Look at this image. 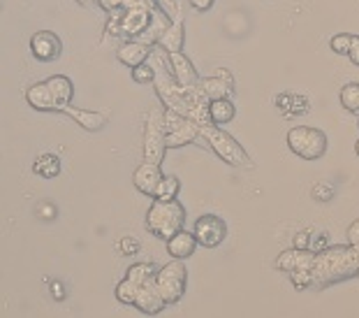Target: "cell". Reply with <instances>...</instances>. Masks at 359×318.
Instances as JSON below:
<instances>
[{
	"instance_id": "6da1fadb",
	"label": "cell",
	"mask_w": 359,
	"mask_h": 318,
	"mask_svg": "<svg viewBox=\"0 0 359 318\" xmlns=\"http://www.w3.org/2000/svg\"><path fill=\"white\" fill-rule=\"evenodd\" d=\"M311 272L313 286H330L343 281V279L357 277L359 263L355 256V246H327L325 251H318Z\"/></svg>"
},
{
	"instance_id": "7a4b0ae2",
	"label": "cell",
	"mask_w": 359,
	"mask_h": 318,
	"mask_svg": "<svg viewBox=\"0 0 359 318\" xmlns=\"http://www.w3.org/2000/svg\"><path fill=\"white\" fill-rule=\"evenodd\" d=\"M183 223H186V209L179 200H154L147 211V218H144L147 230L165 241L183 230Z\"/></svg>"
},
{
	"instance_id": "3957f363",
	"label": "cell",
	"mask_w": 359,
	"mask_h": 318,
	"mask_svg": "<svg viewBox=\"0 0 359 318\" xmlns=\"http://www.w3.org/2000/svg\"><path fill=\"white\" fill-rule=\"evenodd\" d=\"M200 135H202V140H206V145L211 147V151L220 161H225L227 165H234V168H253L246 149H243L230 133H225L220 126L206 124L200 128Z\"/></svg>"
},
{
	"instance_id": "277c9868",
	"label": "cell",
	"mask_w": 359,
	"mask_h": 318,
	"mask_svg": "<svg viewBox=\"0 0 359 318\" xmlns=\"http://www.w3.org/2000/svg\"><path fill=\"white\" fill-rule=\"evenodd\" d=\"M167 151L165 133V110H149L147 124H144V161L163 165Z\"/></svg>"
},
{
	"instance_id": "5b68a950",
	"label": "cell",
	"mask_w": 359,
	"mask_h": 318,
	"mask_svg": "<svg viewBox=\"0 0 359 318\" xmlns=\"http://www.w3.org/2000/svg\"><path fill=\"white\" fill-rule=\"evenodd\" d=\"M287 147L292 154H297L304 161H318L327 151V135L318 128L309 126H294L287 133Z\"/></svg>"
},
{
	"instance_id": "8992f818",
	"label": "cell",
	"mask_w": 359,
	"mask_h": 318,
	"mask_svg": "<svg viewBox=\"0 0 359 318\" xmlns=\"http://www.w3.org/2000/svg\"><path fill=\"white\" fill-rule=\"evenodd\" d=\"M186 284H188V270L179 258L163 265L156 274V286L167 305H177L183 298V293H186Z\"/></svg>"
},
{
	"instance_id": "52a82bcc",
	"label": "cell",
	"mask_w": 359,
	"mask_h": 318,
	"mask_svg": "<svg viewBox=\"0 0 359 318\" xmlns=\"http://www.w3.org/2000/svg\"><path fill=\"white\" fill-rule=\"evenodd\" d=\"M200 124H195L193 119L179 114L174 110L165 107V133H167V149H179L186 145H193L202 138Z\"/></svg>"
},
{
	"instance_id": "ba28073f",
	"label": "cell",
	"mask_w": 359,
	"mask_h": 318,
	"mask_svg": "<svg viewBox=\"0 0 359 318\" xmlns=\"http://www.w3.org/2000/svg\"><path fill=\"white\" fill-rule=\"evenodd\" d=\"M193 232H195L197 241H200V246L213 249L227 237V225H225L223 218L216 216V214H204L195 221Z\"/></svg>"
},
{
	"instance_id": "9c48e42d",
	"label": "cell",
	"mask_w": 359,
	"mask_h": 318,
	"mask_svg": "<svg viewBox=\"0 0 359 318\" xmlns=\"http://www.w3.org/2000/svg\"><path fill=\"white\" fill-rule=\"evenodd\" d=\"M30 51H33V56L37 60H42V63H51V60H56L60 56V51H63V42H60V37L53 33V30H37L30 37Z\"/></svg>"
},
{
	"instance_id": "30bf717a",
	"label": "cell",
	"mask_w": 359,
	"mask_h": 318,
	"mask_svg": "<svg viewBox=\"0 0 359 318\" xmlns=\"http://www.w3.org/2000/svg\"><path fill=\"white\" fill-rule=\"evenodd\" d=\"M151 19H154V10H149V7H126L123 37L140 40V37L147 33V28L151 26Z\"/></svg>"
},
{
	"instance_id": "8fae6325",
	"label": "cell",
	"mask_w": 359,
	"mask_h": 318,
	"mask_svg": "<svg viewBox=\"0 0 359 318\" xmlns=\"http://www.w3.org/2000/svg\"><path fill=\"white\" fill-rule=\"evenodd\" d=\"M163 177H165V174H163V170H160L158 163L144 161L140 168L135 170V174H133V184H135V188L140 193L151 195V198H154L156 188H158L160 181H163Z\"/></svg>"
},
{
	"instance_id": "7c38bea8",
	"label": "cell",
	"mask_w": 359,
	"mask_h": 318,
	"mask_svg": "<svg viewBox=\"0 0 359 318\" xmlns=\"http://www.w3.org/2000/svg\"><path fill=\"white\" fill-rule=\"evenodd\" d=\"M170 56V74L179 81L181 86H197L200 84V74H197L195 65L183 51H172Z\"/></svg>"
},
{
	"instance_id": "4fadbf2b",
	"label": "cell",
	"mask_w": 359,
	"mask_h": 318,
	"mask_svg": "<svg viewBox=\"0 0 359 318\" xmlns=\"http://www.w3.org/2000/svg\"><path fill=\"white\" fill-rule=\"evenodd\" d=\"M316 263V251L313 249H287L276 258V267L283 272H294V270H311Z\"/></svg>"
},
{
	"instance_id": "5bb4252c",
	"label": "cell",
	"mask_w": 359,
	"mask_h": 318,
	"mask_svg": "<svg viewBox=\"0 0 359 318\" xmlns=\"http://www.w3.org/2000/svg\"><path fill=\"white\" fill-rule=\"evenodd\" d=\"M135 307L140 309L142 314H147V316H156V314H160V312H163V309L167 307L165 298L160 295L158 286H156V279H154L151 284L142 286L140 293H137Z\"/></svg>"
},
{
	"instance_id": "9a60e30c",
	"label": "cell",
	"mask_w": 359,
	"mask_h": 318,
	"mask_svg": "<svg viewBox=\"0 0 359 318\" xmlns=\"http://www.w3.org/2000/svg\"><path fill=\"white\" fill-rule=\"evenodd\" d=\"M151 54H154V47L147 44V42H142V40H128L116 49V58L123 65H130V67L147 63V58Z\"/></svg>"
},
{
	"instance_id": "2e32d148",
	"label": "cell",
	"mask_w": 359,
	"mask_h": 318,
	"mask_svg": "<svg viewBox=\"0 0 359 318\" xmlns=\"http://www.w3.org/2000/svg\"><path fill=\"white\" fill-rule=\"evenodd\" d=\"M26 102L37 112H58V105H56V100H53L47 79L37 81V84L26 88Z\"/></svg>"
},
{
	"instance_id": "e0dca14e",
	"label": "cell",
	"mask_w": 359,
	"mask_h": 318,
	"mask_svg": "<svg viewBox=\"0 0 359 318\" xmlns=\"http://www.w3.org/2000/svg\"><path fill=\"white\" fill-rule=\"evenodd\" d=\"M197 244H200V241H197L195 232L179 230L177 234H172V237L167 239V253H170L172 258L186 260V258H190V256L195 253Z\"/></svg>"
},
{
	"instance_id": "ac0fdd59",
	"label": "cell",
	"mask_w": 359,
	"mask_h": 318,
	"mask_svg": "<svg viewBox=\"0 0 359 318\" xmlns=\"http://www.w3.org/2000/svg\"><path fill=\"white\" fill-rule=\"evenodd\" d=\"M63 114L67 117H72L77 124L83 128V131H88V133H97V131H102V128L107 126V114H100V112H86V110H77V107H72V105H65L63 110Z\"/></svg>"
},
{
	"instance_id": "d6986e66",
	"label": "cell",
	"mask_w": 359,
	"mask_h": 318,
	"mask_svg": "<svg viewBox=\"0 0 359 318\" xmlns=\"http://www.w3.org/2000/svg\"><path fill=\"white\" fill-rule=\"evenodd\" d=\"M172 21L174 19L170 17V14H167L165 10H160V7H156V10H154V19H151V26L147 28V33H144L140 40L151 44V47H158L160 37L167 33V28L172 26Z\"/></svg>"
},
{
	"instance_id": "ffe728a7",
	"label": "cell",
	"mask_w": 359,
	"mask_h": 318,
	"mask_svg": "<svg viewBox=\"0 0 359 318\" xmlns=\"http://www.w3.org/2000/svg\"><path fill=\"white\" fill-rule=\"evenodd\" d=\"M47 84L51 88V95L53 100L58 105V112L65 107V105L72 102V95H74V86H72V79L65 77V74H53V77L47 79Z\"/></svg>"
},
{
	"instance_id": "44dd1931",
	"label": "cell",
	"mask_w": 359,
	"mask_h": 318,
	"mask_svg": "<svg viewBox=\"0 0 359 318\" xmlns=\"http://www.w3.org/2000/svg\"><path fill=\"white\" fill-rule=\"evenodd\" d=\"M183 37H186V30H183V17L179 14V17L172 21V26L167 28V33H165L163 37H160L158 49L167 51V54H172V51H181V47H183Z\"/></svg>"
},
{
	"instance_id": "7402d4cb",
	"label": "cell",
	"mask_w": 359,
	"mask_h": 318,
	"mask_svg": "<svg viewBox=\"0 0 359 318\" xmlns=\"http://www.w3.org/2000/svg\"><path fill=\"white\" fill-rule=\"evenodd\" d=\"M209 114H211V124L225 126V124H230V121H234L236 105L232 102V98H218V100L209 102Z\"/></svg>"
},
{
	"instance_id": "603a6c76",
	"label": "cell",
	"mask_w": 359,
	"mask_h": 318,
	"mask_svg": "<svg viewBox=\"0 0 359 318\" xmlns=\"http://www.w3.org/2000/svg\"><path fill=\"white\" fill-rule=\"evenodd\" d=\"M200 86L204 88V93H206L209 100H218V98H232V93H234L232 81L218 77V74H211V77L202 79Z\"/></svg>"
},
{
	"instance_id": "cb8c5ba5",
	"label": "cell",
	"mask_w": 359,
	"mask_h": 318,
	"mask_svg": "<svg viewBox=\"0 0 359 318\" xmlns=\"http://www.w3.org/2000/svg\"><path fill=\"white\" fill-rule=\"evenodd\" d=\"M33 172L40 174L44 179H53L60 174V158L56 154H42L35 158L33 163Z\"/></svg>"
},
{
	"instance_id": "d4e9b609",
	"label": "cell",
	"mask_w": 359,
	"mask_h": 318,
	"mask_svg": "<svg viewBox=\"0 0 359 318\" xmlns=\"http://www.w3.org/2000/svg\"><path fill=\"white\" fill-rule=\"evenodd\" d=\"M158 270L154 267L151 263H135L133 267H128L126 277L130 279V281H135L137 286H147L156 279Z\"/></svg>"
},
{
	"instance_id": "484cf974",
	"label": "cell",
	"mask_w": 359,
	"mask_h": 318,
	"mask_svg": "<svg viewBox=\"0 0 359 318\" xmlns=\"http://www.w3.org/2000/svg\"><path fill=\"white\" fill-rule=\"evenodd\" d=\"M181 191V181L179 177H163V181L158 184L156 193H154V200H177V195Z\"/></svg>"
},
{
	"instance_id": "4316f807",
	"label": "cell",
	"mask_w": 359,
	"mask_h": 318,
	"mask_svg": "<svg viewBox=\"0 0 359 318\" xmlns=\"http://www.w3.org/2000/svg\"><path fill=\"white\" fill-rule=\"evenodd\" d=\"M341 105L353 114H359V84L357 81H350L341 88Z\"/></svg>"
},
{
	"instance_id": "83f0119b",
	"label": "cell",
	"mask_w": 359,
	"mask_h": 318,
	"mask_svg": "<svg viewBox=\"0 0 359 318\" xmlns=\"http://www.w3.org/2000/svg\"><path fill=\"white\" fill-rule=\"evenodd\" d=\"M142 286H137L135 281H130V279H121L118 286H116V300L123 302V305H135L137 300V293H140Z\"/></svg>"
},
{
	"instance_id": "f1b7e54d",
	"label": "cell",
	"mask_w": 359,
	"mask_h": 318,
	"mask_svg": "<svg viewBox=\"0 0 359 318\" xmlns=\"http://www.w3.org/2000/svg\"><path fill=\"white\" fill-rule=\"evenodd\" d=\"M123 12L126 7L121 10H111L107 12V24H104V33L111 37H123Z\"/></svg>"
},
{
	"instance_id": "f546056e",
	"label": "cell",
	"mask_w": 359,
	"mask_h": 318,
	"mask_svg": "<svg viewBox=\"0 0 359 318\" xmlns=\"http://www.w3.org/2000/svg\"><path fill=\"white\" fill-rule=\"evenodd\" d=\"M353 40H355V35H350V33H336L332 40H330V47H332L334 54L348 56L350 54V47H353Z\"/></svg>"
},
{
	"instance_id": "4dcf8cb0",
	"label": "cell",
	"mask_w": 359,
	"mask_h": 318,
	"mask_svg": "<svg viewBox=\"0 0 359 318\" xmlns=\"http://www.w3.org/2000/svg\"><path fill=\"white\" fill-rule=\"evenodd\" d=\"M156 77H158V74L154 70V65H149V63H142V65L133 67V81H135V84H154Z\"/></svg>"
},
{
	"instance_id": "1f68e13d",
	"label": "cell",
	"mask_w": 359,
	"mask_h": 318,
	"mask_svg": "<svg viewBox=\"0 0 359 318\" xmlns=\"http://www.w3.org/2000/svg\"><path fill=\"white\" fill-rule=\"evenodd\" d=\"M290 279H292V284H294L297 291L311 289V286H313V272L311 270H294V272H290Z\"/></svg>"
},
{
	"instance_id": "d6a6232c",
	"label": "cell",
	"mask_w": 359,
	"mask_h": 318,
	"mask_svg": "<svg viewBox=\"0 0 359 318\" xmlns=\"http://www.w3.org/2000/svg\"><path fill=\"white\" fill-rule=\"evenodd\" d=\"M348 244L359 246V218H355V221L348 225Z\"/></svg>"
},
{
	"instance_id": "836d02e7",
	"label": "cell",
	"mask_w": 359,
	"mask_h": 318,
	"mask_svg": "<svg viewBox=\"0 0 359 318\" xmlns=\"http://www.w3.org/2000/svg\"><path fill=\"white\" fill-rule=\"evenodd\" d=\"M156 3H158L160 10H165L172 19H177V17H179V14H177V10H179V7H177V0H156Z\"/></svg>"
},
{
	"instance_id": "e575fe53",
	"label": "cell",
	"mask_w": 359,
	"mask_h": 318,
	"mask_svg": "<svg viewBox=\"0 0 359 318\" xmlns=\"http://www.w3.org/2000/svg\"><path fill=\"white\" fill-rule=\"evenodd\" d=\"M97 5H100L104 12H111V10H121V7H126V0H97Z\"/></svg>"
},
{
	"instance_id": "d590c367",
	"label": "cell",
	"mask_w": 359,
	"mask_h": 318,
	"mask_svg": "<svg viewBox=\"0 0 359 318\" xmlns=\"http://www.w3.org/2000/svg\"><path fill=\"white\" fill-rule=\"evenodd\" d=\"M121 249H123V253L133 256V253L140 251V244H137L133 237H126V239H121Z\"/></svg>"
},
{
	"instance_id": "8d00e7d4",
	"label": "cell",
	"mask_w": 359,
	"mask_h": 318,
	"mask_svg": "<svg viewBox=\"0 0 359 318\" xmlns=\"http://www.w3.org/2000/svg\"><path fill=\"white\" fill-rule=\"evenodd\" d=\"M311 244H313V241H311V230H302L299 237L294 239L297 249H311Z\"/></svg>"
},
{
	"instance_id": "74e56055",
	"label": "cell",
	"mask_w": 359,
	"mask_h": 318,
	"mask_svg": "<svg viewBox=\"0 0 359 318\" xmlns=\"http://www.w3.org/2000/svg\"><path fill=\"white\" fill-rule=\"evenodd\" d=\"M213 3H216V0H190V7L197 12H209L213 7Z\"/></svg>"
},
{
	"instance_id": "f35d334b",
	"label": "cell",
	"mask_w": 359,
	"mask_h": 318,
	"mask_svg": "<svg viewBox=\"0 0 359 318\" xmlns=\"http://www.w3.org/2000/svg\"><path fill=\"white\" fill-rule=\"evenodd\" d=\"M348 58L353 60V63L359 67V35H355V40H353V47H350V54Z\"/></svg>"
},
{
	"instance_id": "ab89813d",
	"label": "cell",
	"mask_w": 359,
	"mask_h": 318,
	"mask_svg": "<svg viewBox=\"0 0 359 318\" xmlns=\"http://www.w3.org/2000/svg\"><path fill=\"white\" fill-rule=\"evenodd\" d=\"M213 74H218V77H223V79L232 81V84H234V77H232V72H227L225 67H220V70H216V72H213Z\"/></svg>"
},
{
	"instance_id": "60d3db41",
	"label": "cell",
	"mask_w": 359,
	"mask_h": 318,
	"mask_svg": "<svg viewBox=\"0 0 359 318\" xmlns=\"http://www.w3.org/2000/svg\"><path fill=\"white\" fill-rule=\"evenodd\" d=\"M53 295H56V300H63V298H65V293H63V286H60L58 281L53 284Z\"/></svg>"
},
{
	"instance_id": "b9f144b4",
	"label": "cell",
	"mask_w": 359,
	"mask_h": 318,
	"mask_svg": "<svg viewBox=\"0 0 359 318\" xmlns=\"http://www.w3.org/2000/svg\"><path fill=\"white\" fill-rule=\"evenodd\" d=\"M42 216L44 218H53V216H56V209H53V207H42Z\"/></svg>"
},
{
	"instance_id": "7bdbcfd3",
	"label": "cell",
	"mask_w": 359,
	"mask_h": 318,
	"mask_svg": "<svg viewBox=\"0 0 359 318\" xmlns=\"http://www.w3.org/2000/svg\"><path fill=\"white\" fill-rule=\"evenodd\" d=\"M77 3L86 7V5H93V3H97V0H77Z\"/></svg>"
},
{
	"instance_id": "ee69618b",
	"label": "cell",
	"mask_w": 359,
	"mask_h": 318,
	"mask_svg": "<svg viewBox=\"0 0 359 318\" xmlns=\"http://www.w3.org/2000/svg\"><path fill=\"white\" fill-rule=\"evenodd\" d=\"M355 154H357V156H359V140H357V142H355Z\"/></svg>"
},
{
	"instance_id": "f6af8a7d",
	"label": "cell",
	"mask_w": 359,
	"mask_h": 318,
	"mask_svg": "<svg viewBox=\"0 0 359 318\" xmlns=\"http://www.w3.org/2000/svg\"><path fill=\"white\" fill-rule=\"evenodd\" d=\"M355 256H357V263H359V246H355Z\"/></svg>"
},
{
	"instance_id": "bcb514c9",
	"label": "cell",
	"mask_w": 359,
	"mask_h": 318,
	"mask_svg": "<svg viewBox=\"0 0 359 318\" xmlns=\"http://www.w3.org/2000/svg\"><path fill=\"white\" fill-rule=\"evenodd\" d=\"M357 126H359V119H357Z\"/></svg>"
},
{
	"instance_id": "7dc6e473",
	"label": "cell",
	"mask_w": 359,
	"mask_h": 318,
	"mask_svg": "<svg viewBox=\"0 0 359 318\" xmlns=\"http://www.w3.org/2000/svg\"><path fill=\"white\" fill-rule=\"evenodd\" d=\"M357 277H359V274H357Z\"/></svg>"
}]
</instances>
